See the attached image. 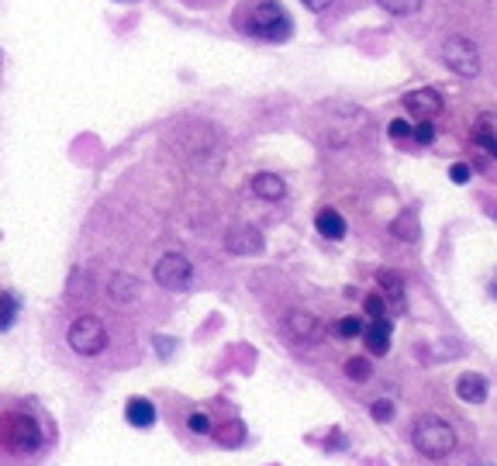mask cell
<instances>
[{
    "instance_id": "cell-1",
    "label": "cell",
    "mask_w": 497,
    "mask_h": 466,
    "mask_svg": "<svg viewBox=\"0 0 497 466\" xmlns=\"http://www.w3.org/2000/svg\"><path fill=\"white\" fill-rule=\"evenodd\" d=\"M235 24H239V31H246L252 39H263V42H287L291 31H294V18L276 0H248V4H242L235 11Z\"/></svg>"
},
{
    "instance_id": "cell-2",
    "label": "cell",
    "mask_w": 497,
    "mask_h": 466,
    "mask_svg": "<svg viewBox=\"0 0 497 466\" xmlns=\"http://www.w3.org/2000/svg\"><path fill=\"white\" fill-rule=\"evenodd\" d=\"M411 443L429 460H446L456 449V428L439 415H422L411 428Z\"/></svg>"
},
{
    "instance_id": "cell-3",
    "label": "cell",
    "mask_w": 497,
    "mask_h": 466,
    "mask_svg": "<svg viewBox=\"0 0 497 466\" xmlns=\"http://www.w3.org/2000/svg\"><path fill=\"white\" fill-rule=\"evenodd\" d=\"M0 443L18 456H28L42 445V428L24 411H7V415H0Z\"/></svg>"
},
{
    "instance_id": "cell-4",
    "label": "cell",
    "mask_w": 497,
    "mask_h": 466,
    "mask_svg": "<svg viewBox=\"0 0 497 466\" xmlns=\"http://www.w3.org/2000/svg\"><path fill=\"white\" fill-rule=\"evenodd\" d=\"M66 342L76 356H87V359H91V356H100L108 349V329H104V321H100L97 314H80V318L69 325Z\"/></svg>"
},
{
    "instance_id": "cell-5",
    "label": "cell",
    "mask_w": 497,
    "mask_h": 466,
    "mask_svg": "<svg viewBox=\"0 0 497 466\" xmlns=\"http://www.w3.org/2000/svg\"><path fill=\"white\" fill-rule=\"evenodd\" d=\"M439 59H442L456 76H463V80H474L476 73H480V48H476V42L474 39H466V35H449L446 42L439 45Z\"/></svg>"
},
{
    "instance_id": "cell-6",
    "label": "cell",
    "mask_w": 497,
    "mask_h": 466,
    "mask_svg": "<svg viewBox=\"0 0 497 466\" xmlns=\"http://www.w3.org/2000/svg\"><path fill=\"white\" fill-rule=\"evenodd\" d=\"M194 280V267L180 252H166L156 263V284L162 290H187Z\"/></svg>"
},
{
    "instance_id": "cell-7",
    "label": "cell",
    "mask_w": 497,
    "mask_h": 466,
    "mask_svg": "<svg viewBox=\"0 0 497 466\" xmlns=\"http://www.w3.org/2000/svg\"><path fill=\"white\" fill-rule=\"evenodd\" d=\"M263 245H266L263 232H259L256 224H248V222L231 224V228L225 232V249L231 252V256H259V252H263Z\"/></svg>"
},
{
    "instance_id": "cell-8",
    "label": "cell",
    "mask_w": 497,
    "mask_h": 466,
    "mask_svg": "<svg viewBox=\"0 0 497 466\" xmlns=\"http://www.w3.org/2000/svg\"><path fill=\"white\" fill-rule=\"evenodd\" d=\"M283 329H287V335H291L294 342H301V346H315L318 339H321V321H318L311 311H304V308L287 311Z\"/></svg>"
},
{
    "instance_id": "cell-9",
    "label": "cell",
    "mask_w": 497,
    "mask_h": 466,
    "mask_svg": "<svg viewBox=\"0 0 497 466\" xmlns=\"http://www.w3.org/2000/svg\"><path fill=\"white\" fill-rule=\"evenodd\" d=\"M405 111L414 114L418 121H432L435 114L442 111V93L432 87L411 90V93H405Z\"/></svg>"
},
{
    "instance_id": "cell-10",
    "label": "cell",
    "mask_w": 497,
    "mask_h": 466,
    "mask_svg": "<svg viewBox=\"0 0 497 466\" xmlns=\"http://www.w3.org/2000/svg\"><path fill=\"white\" fill-rule=\"evenodd\" d=\"M474 145L476 149H484L487 155H494L497 159V111H484L476 114L474 121Z\"/></svg>"
},
{
    "instance_id": "cell-11",
    "label": "cell",
    "mask_w": 497,
    "mask_h": 466,
    "mask_svg": "<svg viewBox=\"0 0 497 466\" xmlns=\"http://www.w3.org/2000/svg\"><path fill=\"white\" fill-rule=\"evenodd\" d=\"M390 335H394L390 318H373L370 325H362V342H366L370 356H387V349H390Z\"/></svg>"
},
{
    "instance_id": "cell-12",
    "label": "cell",
    "mask_w": 497,
    "mask_h": 466,
    "mask_svg": "<svg viewBox=\"0 0 497 466\" xmlns=\"http://www.w3.org/2000/svg\"><path fill=\"white\" fill-rule=\"evenodd\" d=\"M377 284H380V290H384L387 308L394 311V314H401V311H405V280H401V273H394V269H380V273H377Z\"/></svg>"
},
{
    "instance_id": "cell-13",
    "label": "cell",
    "mask_w": 497,
    "mask_h": 466,
    "mask_svg": "<svg viewBox=\"0 0 497 466\" xmlns=\"http://www.w3.org/2000/svg\"><path fill=\"white\" fill-rule=\"evenodd\" d=\"M487 394H491V387H487L484 374H463V377L456 380V398L463 400V404H484Z\"/></svg>"
},
{
    "instance_id": "cell-14",
    "label": "cell",
    "mask_w": 497,
    "mask_h": 466,
    "mask_svg": "<svg viewBox=\"0 0 497 466\" xmlns=\"http://www.w3.org/2000/svg\"><path fill=\"white\" fill-rule=\"evenodd\" d=\"M138 294H142V284L132 273H114L111 284H108V297L114 304H132V301H138Z\"/></svg>"
},
{
    "instance_id": "cell-15",
    "label": "cell",
    "mask_w": 497,
    "mask_h": 466,
    "mask_svg": "<svg viewBox=\"0 0 497 466\" xmlns=\"http://www.w3.org/2000/svg\"><path fill=\"white\" fill-rule=\"evenodd\" d=\"M248 190H252L259 200H283L287 183L276 177V173H256V177L248 180Z\"/></svg>"
},
{
    "instance_id": "cell-16",
    "label": "cell",
    "mask_w": 497,
    "mask_h": 466,
    "mask_svg": "<svg viewBox=\"0 0 497 466\" xmlns=\"http://www.w3.org/2000/svg\"><path fill=\"white\" fill-rule=\"evenodd\" d=\"M315 228L321 239H332V242L345 239V218H342L336 207H321L315 215Z\"/></svg>"
},
{
    "instance_id": "cell-17",
    "label": "cell",
    "mask_w": 497,
    "mask_h": 466,
    "mask_svg": "<svg viewBox=\"0 0 497 466\" xmlns=\"http://www.w3.org/2000/svg\"><path fill=\"white\" fill-rule=\"evenodd\" d=\"M125 418H128V425H135V428H153L156 425V404L145 398H132L125 404Z\"/></svg>"
},
{
    "instance_id": "cell-18",
    "label": "cell",
    "mask_w": 497,
    "mask_h": 466,
    "mask_svg": "<svg viewBox=\"0 0 497 466\" xmlns=\"http://www.w3.org/2000/svg\"><path fill=\"white\" fill-rule=\"evenodd\" d=\"M390 235L394 239H401V242H418V235H422V228H418V218H414V211H401L394 222H390Z\"/></svg>"
},
{
    "instance_id": "cell-19",
    "label": "cell",
    "mask_w": 497,
    "mask_h": 466,
    "mask_svg": "<svg viewBox=\"0 0 497 466\" xmlns=\"http://www.w3.org/2000/svg\"><path fill=\"white\" fill-rule=\"evenodd\" d=\"M18 311H22V301L14 290H4L0 294V332H7L14 321H18Z\"/></svg>"
},
{
    "instance_id": "cell-20",
    "label": "cell",
    "mask_w": 497,
    "mask_h": 466,
    "mask_svg": "<svg viewBox=\"0 0 497 466\" xmlns=\"http://www.w3.org/2000/svg\"><path fill=\"white\" fill-rule=\"evenodd\" d=\"M345 377L353 380V383H366V380L373 377V363H370L366 356H353V359H345Z\"/></svg>"
},
{
    "instance_id": "cell-21",
    "label": "cell",
    "mask_w": 497,
    "mask_h": 466,
    "mask_svg": "<svg viewBox=\"0 0 497 466\" xmlns=\"http://www.w3.org/2000/svg\"><path fill=\"white\" fill-rule=\"evenodd\" d=\"M377 4L384 7L387 14H394V18H411V14L422 11V0H377Z\"/></svg>"
},
{
    "instance_id": "cell-22",
    "label": "cell",
    "mask_w": 497,
    "mask_h": 466,
    "mask_svg": "<svg viewBox=\"0 0 497 466\" xmlns=\"http://www.w3.org/2000/svg\"><path fill=\"white\" fill-rule=\"evenodd\" d=\"M214 435H218V443H222V445L235 449V445H242V439H246V425H242V422H228L225 428H218Z\"/></svg>"
},
{
    "instance_id": "cell-23",
    "label": "cell",
    "mask_w": 497,
    "mask_h": 466,
    "mask_svg": "<svg viewBox=\"0 0 497 466\" xmlns=\"http://www.w3.org/2000/svg\"><path fill=\"white\" fill-rule=\"evenodd\" d=\"M336 335H339V339H360V335H362V321L356 318V314H349V318L336 321Z\"/></svg>"
},
{
    "instance_id": "cell-24",
    "label": "cell",
    "mask_w": 497,
    "mask_h": 466,
    "mask_svg": "<svg viewBox=\"0 0 497 466\" xmlns=\"http://www.w3.org/2000/svg\"><path fill=\"white\" fill-rule=\"evenodd\" d=\"M411 138H414L418 145H432V142H435V125H432V121H418V125L411 128Z\"/></svg>"
},
{
    "instance_id": "cell-25",
    "label": "cell",
    "mask_w": 497,
    "mask_h": 466,
    "mask_svg": "<svg viewBox=\"0 0 497 466\" xmlns=\"http://www.w3.org/2000/svg\"><path fill=\"white\" fill-rule=\"evenodd\" d=\"M362 308H366V314H370V321H373V318H387V301H384V294H370Z\"/></svg>"
},
{
    "instance_id": "cell-26",
    "label": "cell",
    "mask_w": 497,
    "mask_h": 466,
    "mask_svg": "<svg viewBox=\"0 0 497 466\" xmlns=\"http://www.w3.org/2000/svg\"><path fill=\"white\" fill-rule=\"evenodd\" d=\"M370 415H373V422H390L394 418V400H373L370 404Z\"/></svg>"
},
{
    "instance_id": "cell-27",
    "label": "cell",
    "mask_w": 497,
    "mask_h": 466,
    "mask_svg": "<svg viewBox=\"0 0 497 466\" xmlns=\"http://www.w3.org/2000/svg\"><path fill=\"white\" fill-rule=\"evenodd\" d=\"M187 428H190L194 435H207V432H211V418H207L204 411H194V415L187 418Z\"/></svg>"
},
{
    "instance_id": "cell-28",
    "label": "cell",
    "mask_w": 497,
    "mask_h": 466,
    "mask_svg": "<svg viewBox=\"0 0 497 466\" xmlns=\"http://www.w3.org/2000/svg\"><path fill=\"white\" fill-rule=\"evenodd\" d=\"M449 180L452 183H466V180H470V166H466V163H456L449 170Z\"/></svg>"
},
{
    "instance_id": "cell-29",
    "label": "cell",
    "mask_w": 497,
    "mask_h": 466,
    "mask_svg": "<svg viewBox=\"0 0 497 466\" xmlns=\"http://www.w3.org/2000/svg\"><path fill=\"white\" fill-rule=\"evenodd\" d=\"M390 135H394V138H407V135H411V125L397 118V121H390Z\"/></svg>"
},
{
    "instance_id": "cell-30",
    "label": "cell",
    "mask_w": 497,
    "mask_h": 466,
    "mask_svg": "<svg viewBox=\"0 0 497 466\" xmlns=\"http://www.w3.org/2000/svg\"><path fill=\"white\" fill-rule=\"evenodd\" d=\"M308 11H315V14H321V11H328L332 7V0H301Z\"/></svg>"
},
{
    "instance_id": "cell-31",
    "label": "cell",
    "mask_w": 497,
    "mask_h": 466,
    "mask_svg": "<svg viewBox=\"0 0 497 466\" xmlns=\"http://www.w3.org/2000/svg\"><path fill=\"white\" fill-rule=\"evenodd\" d=\"M156 346H159V353H162V356L173 353V342H166V339H156Z\"/></svg>"
},
{
    "instance_id": "cell-32",
    "label": "cell",
    "mask_w": 497,
    "mask_h": 466,
    "mask_svg": "<svg viewBox=\"0 0 497 466\" xmlns=\"http://www.w3.org/2000/svg\"><path fill=\"white\" fill-rule=\"evenodd\" d=\"M118 4H138V0H118Z\"/></svg>"
},
{
    "instance_id": "cell-33",
    "label": "cell",
    "mask_w": 497,
    "mask_h": 466,
    "mask_svg": "<svg viewBox=\"0 0 497 466\" xmlns=\"http://www.w3.org/2000/svg\"><path fill=\"white\" fill-rule=\"evenodd\" d=\"M476 466H494V463H476Z\"/></svg>"
}]
</instances>
